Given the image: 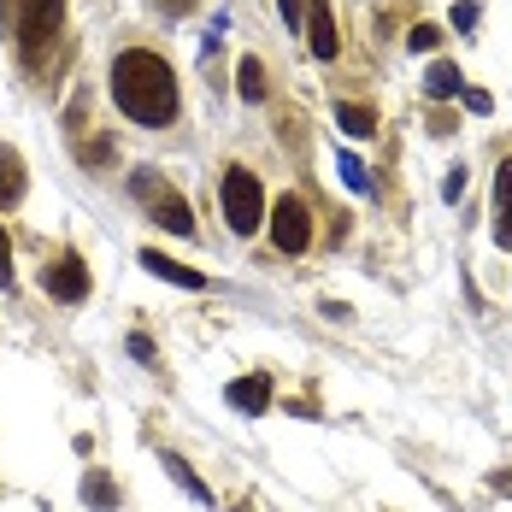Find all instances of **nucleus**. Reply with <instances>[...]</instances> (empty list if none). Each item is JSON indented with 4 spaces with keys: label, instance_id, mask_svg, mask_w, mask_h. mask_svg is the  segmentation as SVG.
Instances as JSON below:
<instances>
[{
    "label": "nucleus",
    "instance_id": "f257e3e1",
    "mask_svg": "<svg viewBox=\"0 0 512 512\" xmlns=\"http://www.w3.org/2000/svg\"><path fill=\"white\" fill-rule=\"evenodd\" d=\"M112 101L130 124H171L177 118V71L148 48H124L112 59Z\"/></svg>",
    "mask_w": 512,
    "mask_h": 512
},
{
    "label": "nucleus",
    "instance_id": "f03ea898",
    "mask_svg": "<svg viewBox=\"0 0 512 512\" xmlns=\"http://www.w3.org/2000/svg\"><path fill=\"white\" fill-rule=\"evenodd\" d=\"M218 206H224V224H230L236 236H254L259 218H265L259 177H254V171H242V165H230V171H224V183H218Z\"/></svg>",
    "mask_w": 512,
    "mask_h": 512
},
{
    "label": "nucleus",
    "instance_id": "7ed1b4c3",
    "mask_svg": "<svg viewBox=\"0 0 512 512\" xmlns=\"http://www.w3.org/2000/svg\"><path fill=\"white\" fill-rule=\"evenodd\" d=\"M59 24H65V0H24L18 6V48H24L30 65L48 53V42L59 36Z\"/></svg>",
    "mask_w": 512,
    "mask_h": 512
},
{
    "label": "nucleus",
    "instance_id": "20e7f679",
    "mask_svg": "<svg viewBox=\"0 0 512 512\" xmlns=\"http://www.w3.org/2000/svg\"><path fill=\"white\" fill-rule=\"evenodd\" d=\"M136 201H148V212H154L159 230H171V236H195V212H189V201H177V195L165 189V177L142 171V177H136Z\"/></svg>",
    "mask_w": 512,
    "mask_h": 512
},
{
    "label": "nucleus",
    "instance_id": "39448f33",
    "mask_svg": "<svg viewBox=\"0 0 512 512\" xmlns=\"http://www.w3.org/2000/svg\"><path fill=\"white\" fill-rule=\"evenodd\" d=\"M271 242H277L283 254H307L312 218H307V201H301V195H283V201L271 206Z\"/></svg>",
    "mask_w": 512,
    "mask_h": 512
},
{
    "label": "nucleus",
    "instance_id": "423d86ee",
    "mask_svg": "<svg viewBox=\"0 0 512 512\" xmlns=\"http://www.w3.org/2000/svg\"><path fill=\"white\" fill-rule=\"evenodd\" d=\"M42 289H48L53 301H65V307H77V301H89V265L77 254H59L42 265Z\"/></svg>",
    "mask_w": 512,
    "mask_h": 512
},
{
    "label": "nucleus",
    "instance_id": "0eeeda50",
    "mask_svg": "<svg viewBox=\"0 0 512 512\" xmlns=\"http://www.w3.org/2000/svg\"><path fill=\"white\" fill-rule=\"evenodd\" d=\"M307 48H312V59H336V48H342L336 18H330V0H312L307 6Z\"/></svg>",
    "mask_w": 512,
    "mask_h": 512
},
{
    "label": "nucleus",
    "instance_id": "6e6552de",
    "mask_svg": "<svg viewBox=\"0 0 512 512\" xmlns=\"http://www.w3.org/2000/svg\"><path fill=\"white\" fill-rule=\"evenodd\" d=\"M230 407L248 412V418H265V412H271V377H265V371L236 377V383H230Z\"/></svg>",
    "mask_w": 512,
    "mask_h": 512
},
{
    "label": "nucleus",
    "instance_id": "1a4fd4ad",
    "mask_svg": "<svg viewBox=\"0 0 512 512\" xmlns=\"http://www.w3.org/2000/svg\"><path fill=\"white\" fill-rule=\"evenodd\" d=\"M495 242L512 248V159H501L495 171Z\"/></svg>",
    "mask_w": 512,
    "mask_h": 512
},
{
    "label": "nucleus",
    "instance_id": "9d476101",
    "mask_svg": "<svg viewBox=\"0 0 512 512\" xmlns=\"http://www.w3.org/2000/svg\"><path fill=\"white\" fill-rule=\"evenodd\" d=\"M142 265H148L154 277H165V283H177V289H201V283H206L201 271H189V265H177V259H165L159 248H148V254H142Z\"/></svg>",
    "mask_w": 512,
    "mask_h": 512
},
{
    "label": "nucleus",
    "instance_id": "9b49d317",
    "mask_svg": "<svg viewBox=\"0 0 512 512\" xmlns=\"http://www.w3.org/2000/svg\"><path fill=\"white\" fill-rule=\"evenodd\" d=\"M24 201V159L12 148H0V206H18Z\"/></svg>",
    "mask_w": 512,
    "mask_h": 512
},
{
    "label": "nucleus",
    "instance_id": "f8f14e48",
    "mask_svg": "<svg viewBox=\"0 0 512 512\" xmlns=\"http://www.w3.org/2000/svg\"><path fill=\"white\" fill-rule=\"evenodd\" d=\"M336 124H342V136H377V112L371 106H354V101L336 106Z\"/></svg>",
    "mask_w": 512,
    "mask_h": 512
},
{
    "label": "nucleus",
    "instance_id": "ddd939ff",
    "mask_svg": "<svg viewBox=\"0 0 512 512\" xmlns=\"http://www.w3.org/2000/svg\"><path fill=\"white\" fill-rule=\"evenodd\" d=\"M424 95H430V101H448V95H460V65L436 59V65H430V83H424Z\"/></svg>",
    "mask_w": 512,
    "mask_h": 512
},
{
    "label": "nucleus",
    "instance_id": "4468645a",
    "mask_svg": "<svg viewBox=\"0 0 512 512\" xmlns=\"http://www.w3.org/2000/svg\"><path fill=\"white\" fill-rule=\"evenodd\" d=\"M236 83H242V101H265V65H259L254 53L236 65Z\"/></svg>",
    "mask_w": 512,
    "mask_h": 512
},
{
    "label": "nucleus",
    "instance_id": "2eb2a0df",
    "mask_svg": "<svg viewBox=\"0 0 512 512\" xmlns=\"http://www.w3.org/2000/svg\"><path fill=\"white\" fill-rule=\"evenodd\" d=\"M83 501H89V507H112V501H118V483H112L106 471H89V477H83Z\"/></svg>",
    "mask_w": 512,
    "mask_h": 512
},
{
    "label": "nucleus",
    "instance_id": "dca6fc26",
    "mask_svg": "<svg viewBox=\"0 0 512 512\" xmlns=\"http://www.w3.org/2000/svg\"><path fill=\"white\" fill-rule=\"evenodd\" d=\"M165 471H171V477H177V483H183V489H189V495H195V501H212V489H206L201 477H195V471H189V465L177 460V454H165Z\"/></svg>",
    "mask_w": 512,
    "mask_h": 512
},
{
    "label": "nucleus",
    "instance_id": "f3484780",
    "mask_svg": "<svg viewBox=\"0 0 512 512\" xmlns=\"http://www.w3.org/2000/svg\"><path fill=\"white\" fill-rule=\"evenodd\" d=\"M407 48H412V53H430V48H442V30H436V24H412Z\"/></svg>",
    "mask_w": 512,
    "mask_h": 512
},
{
    "label": "nucleus",
    "instance_id": "a211bd4d",
    "mask_svg": "<svg viewBox=\"0 0 512 512\" xmlns=\"http://www.w3.org/2000/svg\"><path fill=\"white\" fill-rule=\"evenodd\" d=\"M277 12H283V24H289V30H301V24H307V0H277Z\"/></svg>",
    "mask_w": 512,
    "mask_h": 512
},
{
    "label": "nucleus",
    "instance_id": "6ab92c4d",
    "mask_svg": "<svg viewBox=\"0 0 512 512\" xmlns=\"http://www.w3.org/2000/svg\"><path fill=\"white\" fill-rule=\"evenodd\" d=\"M342 177H348V183H354V189H371V183H365V165H359L354 154H342Z\"/></svg>",
    "mask_w": 512,
    "mask_h": 512
},
{
    "label": "nucleus",
    "instance_id": "aec40b11",
    "mask_svg": "<svg viewBox=\"0 0 512 512\" xmlns=\"http://www.w3.org/2000/svg\"><path fill=\"white\" fill-rule=\"evenodd\" d=\"M471 24H477V0H460L454 6V30H471Z\"/></svg>",
    "mask_w": 512,
    "mask_h": 512
},
{
    "label": "nucleus",
    "instance_id": "412c9836",
    "mask_svg": "<svg viewBox=\"0 0 512 512\" xmlns=\"http://www.w3.org/2000/svg\"><path fill=\"white\" fill-rule=\"evenodd\" d=\"M0 289H12V248H6V230H0Z\"/></svg>",
    "mask_w": 512,
    "mask_h": 512
},
{
    "label": "nucleus",
    "instance_id": "4be33fe9",
    "mask_svg": "<svg viewBox=\"0 0 512 512\" xmlns=\"http://www.w3.org/2000/svg\"><path fill=\"white\" fill-rule=\"evenodd\" d=\"M442 195H448V201H460V195H465V171H460V165L448 171V183H442Z\"/></svg>",
    "mask_w": 512,
    "mask_h": 512
},
{
    "label": "nucleus",
    "instance_id": "5701e85b",
    "mask_svg": "<svg viewBox=\"0 0 512 512\" xmlns=\"http://www.w3.org/2000/svg\"><path fill=\"white\" fill-rule=\"evenodd\" d=\"M460 95H465V106H471V112H489V106H495L483 89H460Z\"/></svg>",
    "mask_w": 512,
    "mask_h": 512
},
{
    "label": "nucleus",
    "instance_id": "b1692460",
    "mask_svg": "<svg viewBox=\"0 0 512 512\" xmlns=\"http://www.w3.org/2000/svg\"><path fill=\"white\" fill-rule=\"evenodd\" d=\"M189 6H195V0H159V12H171V18H177V12H189Z\"/></svg>",
    "mask_w": 512,
    "mask_h": 512
}]
</instances>
